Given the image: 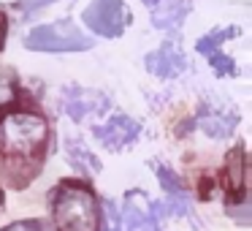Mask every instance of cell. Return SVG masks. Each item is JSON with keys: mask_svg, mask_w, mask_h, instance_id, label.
Wrapping results in <instances>:
<instances>
[{"mask_svg": "<svg viewBox=\"0 0 252 231\" xmlns=\"http://www.w3.org/2000/svg\"><path fill=\"white\" fill-rule=\"evenodd\" d=\"M49 144V125L35 112H8L0 117V166L8 185L25 188L38 177Z\"/></svg>", "mask_w": 252, "mask_h": 231, "instance_id": "obj_1", "label": "cell"}, {"mask_svg": "<svg viewBox=\"0 0 252 231\" xmlns=\"http://www.w3.org/2000/svg\"><path fill=\"white\" fill-rule=\"evenodd\" d=\"M57 231H100V201L82 180H60L49 196Z\"/></svg>", "mask_w": 252, "mask_h": 231, "instance_id": "obj_2", "label": "cell"}, {"mask_svg": "<svg viewBox=\"0 0 252 231\" xmlns=\"http://www.w3.org/2000/svg\"><path fill=\"white\" fill-rule=\"evenodd\" d=\"M93 44L95 38H87L79 30V25H73L71 19L41 25L25 36V46L33 52H84L93 49Z\"/></svg>", "mask_w": 252, "mask_h": 231, "instance_id": "obj_3", "label": "cell"}, {"mask_svg": "<svg viewBox=\"0 0 252 231\" xmlns=\"http://www.w3.org/2000/svg\"><path fill=\"white\" fill-rule=\"evenodd\" d=\"M84 25L100 38H120L130 28V8L122 0H93L82 14Z\"/></svg>", "mask_w": 252, "mask_h": 231, "instance_id": "obj_4", "label": "cell"}, {"mask_svg": "<svg viewBox=\"0 0 252 231\" xmlns=\"http://www.w3.org/2000/svg\"><path fill=\"white\" fill-rule=\"evenodd\" d=\"M241 30L236 28V25H230V28H217L212 30V33H206L203 38H198L195 49L198 55H203L209 60V66L217 71V77H236V63L230 55H225L222 46L228 44L230 38H236Z\"/></svg>", "mask_w": 252, "mask_h": 231, "instance_id": "obj_5", "label": "cell"}, {"mask_svg": "<svg viewBox=\"0 0 252 231\" xmlns=\"http://www.w3.org/2000/svg\"><path fill=\"white\" fill-rule=\"evenodd\" d=\"M247 204V153L244 144H236L225 158V207L236 209Z\"/></svg>", "mask_w": 252, "mask_h": 231, "instance_id": "obj_6", "label": "cell"}, {"mask_svg": "<svg viewBox=\"0 0 252 231\" xmlns=\"http://www.w3.org/2000/svg\"><path fill=\"white\" fill-rule=\"evenodd\" d=\"M144 66L158 79H176L187 71V57L174 41H165L163 46H158L155 52H149L144 57Z\"/></svg>", "mask_w": 252, "mask_h": 231, "instance_id": "obj_7", "label": "cell"}, {"mask_svg": "<svg viewBox=\"0 0 252 231\" xmlns=\"http://www.w3.org/2000/svg\"><path fill=\"white\" fill-rule=\"evenodd\" d=\"M141 133V125H138L133 117H125V115H114L103 122V125L95 128V139L103 144L106 150H122L127 144H133Z\"/></svg>", "mask_w": 252, "mask_h": 231, "instance_id": "obj_8", "label": "cell"}, {"mask_svg": "<svg viewBox=\"0 0 252 231\" xmlns=\"http://www.w3.org/2000/svg\"><path fill=\"white\" fill-rule=\"evenodd\" d=\"M152 204L147 201L141 191H130L125 196V204H122V218H125L127 231H160L158 229V218L152 212Z\"/></svg>", "mask_w": 252, "mask_h": 231, "instance_id": "obj_9", "label": "cell"}, {"mask_svg": "<svg viewBox=\"0 0 252 231\" xmlns=\"http://www.w3.org/2000/svg\"><path fill=\"white\" fill-rule=\"evenodd\" d=\"M106 106H109L106 98L100 93H95V90L65 87V93H63V109L68 112V117H71L73 122L84 120V117L93 115V112H103Z\"/></svg>", "mask_w": 252, "mask_h": 231, "instance_id": "obj_10", "label": "cell"}, {"mask_svg": "<svg viewBox=\"0 0 252 231\" xmlns=\"http://www.w3.org/2000/svg\"><path fill=\"white\" fill-rule=\"evenodd\" d=\"M155 174H158L160 185L165 188V193H168V207H174L176 215H187V212H190L187 191H185V185H182L179 177H176L168 166H158V163H155Z\"/></svg>", "mask_w": 252, "mask_h": 231, "instance_id": "obj_11", "label": "cell"}, {"mask_svg": "<svg viewBox=\"0 0 252 231\" xmlns=\"http://www.w3.org/2000/svg\"><path fill=\"white\" fill-rule=\"evenodd\" d=\"M198 122H201V128H203V133H209L212 139H225V136H230L233 133V128H236V115L230 117V115H225V112H203L201 117H198Z\"/></svg>", "mask_w": 252, "mask_h": 231, "instance_id": "obj_12", "label": "cell"}, {"mask_svg": "<svg viewBox=\"0 0 252 231\" xmlns=\"http://www.w3.org/2000/svg\"><path fill=\"white\" fill-rule=\"evenodd\" d=\"M185 17H187L185 3H179V0H168L165 8H158V11L152 14V25L160 28V30H176L182 22H185Z\"/></svg>", "mask_w": 252, "mask_h": 231, "instance_id": "obj_13", "label": "cell"}, {"mask_svg": "<svg viewBox=\"0 0 252 231\" xmlns=\"http://www.w3.org/2000/svg\"><path fill=\"white\" fill-rule=\"evenodd\" d=\"M14 98H17V74L0 66V109L8 106Z\"/></svg>", "mask_w": 252, "mask_h": 231, "instance_id": "obj_14", "label": "cell"}, {"mask_svg": "<svg viewBox=\"0 0 252 231\" xmlns=\"http://www.w3.org/2000/svg\"><path fill=\"white\" fill-rule=\"evenodd\" d=\"M0 231H46L41 220H17V223H8L6 229Z\"/></svg>", "mask_w": 252, "mask_h": 231, "instance_id": "obj_15", "label": "cell"}, {"mask_svg": "<svg viewBox=\"0 0 252 231\" xmlns=\"http://www.w3.org/2000/svg\"><path fill=\"white\" fill-rule=\"evenodd\" d=\"M6 36H8V17L0 11V52L6 49Z\"/></svg>", "mask_w": 252, "mask_h": 231, "instance_id": "obj_16", "label": "cell"}, {"mask_svg": "<svg viewBox=\"0 0 252 231\" xmlns=\"http://www.w3.org/2000/svg\"><path fill=\"white\" fill-rule=\"evenodd\" d=\"M49 3H57V0H22V8L33 11V8H44V6H49Z\"/></svg>", "mask_w": 252, "mask_h": 231, "instance_id": "obj_17", "label": "cell"}, {"mask_svg": "<svg viewBox=\"0 0 252 231\" xmlns=\"http://www.w3.org/2000/svg\"><path fill=\"white\" fill-rule=\"evenodd\" d=\"M141 3H147V6H155V3H160V0H141Z\"/></svg>", "mask_w": 252, "mask_h": 231, "instance_id": "obj_18", "label": "cell"}, {"mask_svg": "<svg viewBox=\"0 0 252 231\" xmlns=\"http://www.w3.org/2000/svg\"><path fill=\"white\" fill-rule=\"evenodd\" d=\"M0 204H3V191H0Z\"/></svg>", "mask_w": 252, "mask_h": 231, "instance_id": "obj_19", "label": "cell"}]
</instances>
